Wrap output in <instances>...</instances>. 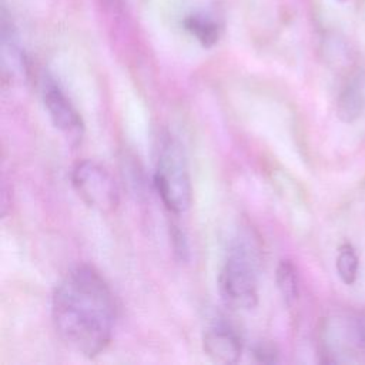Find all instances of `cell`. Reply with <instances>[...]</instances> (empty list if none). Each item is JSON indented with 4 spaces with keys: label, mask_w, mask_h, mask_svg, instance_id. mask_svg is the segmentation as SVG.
<instances>
[{
    "label": "cell",
    "mask_w": 365,
    "mask_h": 365,
    "mask_svg": "<svg viewBox=\"0 0 365 365\" xmlns=\"http://www.w3.org/2000/svg\"><path fill=\"white\" fill-rule=\"evenodd\" d=\"M171 238H173V247H174L175 254L180 255L181 259H184L185 255L188 254V244L184 237V232L181 230H178V227H173Z\"/></svg>",
    "instance_id": "4fadbf2b"
},
{
    "label": "cell",
    "mask_w": 365,
    "mask_h": 365,
    "mask_svg": "<svg viewBox=\"0 0 365 365\" xmlns=\"http://www.w3.org/2000/svg\"><path fill=\"white\" fill-rule=\"evenodd\" d=\"M241 335L227 322L214 321L202 334L204 354L217 364H235L242 355Z\"/></svg>",
    "instance_id": "52a82bcc"
},
{
    "label": "cell",
    "mask_w": 365,
    "mask_h": 365,
    "mask_svg": "<svg viewBox=\"0 0 365 365\" xmlns=\"http://www.w3.org/2000/svg\"><path fill=\"white\" fill-rule=\"evenodd\" d=\"M51 321L68 349L86 358L101 354L115 325L114 297L101 274L90 265L70 269L53 291Z\"/></svg>",
    "instance_id": "6da1fadb"
},
{
    "label": "cell",
    "mask_w": 365,
    "mask_h": 365,
    "mask_svg": "<svg viewBox=\"0 0 365 365\" xmlns=\"http://www.w3.org/2000/svg\"><path fill=\"white\" fill-rule=\"evenodd\" d=\"M364 91L358 83H351L338 98V115L345 123L354 121L364 108Z\"/></svg>",
    "instance_id": "30bf717a"
},
{
    "label": "cell",
    "mask_w": 365,
    "mask_h": 365,
    "mask_svg": "<svg viewBox=\"0 0 365 365\" xmlns=\"http://www.w3.org/2000/svg\"><path fill=\"white\" fill-rule=\"evenodd\" d=\"M338 1H345V0H338Z\"/></svg>",
    "instance_id": "5bb4252c"
},
{
    "label": "cell",
    "mask_w": 365,
    "mask_h": 365,
    "mask_svg": "<svg viewBox=\"0 0 365 365\" xmlns=\"http://www.w3.org/2000/svg\"><path fill=\"white\" fill-rule=\"evenodd\" d=\"M322 355L327 362L349 361L355 349L365 348V322L361 318H331L322 329Z\"/></svg>",
    "instance_id": "5b68a950"
},
{
    "label": "cell",
    "mask_w": 365,
    "mask_h": 365,
    "mask_svg": "<svg viewBox=\"0 0 365 365\" xmlns=\"http://www.w3.org/2000/svg\"><path fill=\"white\" fill-rule=\"evenodd\" d=\"M336 272L344 284L351 285L356 279L358 274V257L354 247L348 242L342 244L336 255Z\"/></svg>",
    "instance_id": "8fae6325"
},
{
    "label": "cell",
    "mask_w": 365,
    "mask_h": 365,
    "mask_svg": "<svg viewBox=\"0 0 365 365\" xmlns=\"http://www.w3.org/2000/svg\"><path fill=\"white\" fill-rule=\"evenodd\" d=\"M153 184L164 207L173 214L188 210L192 198L187 157L180 141L171 134L160 140Z\"/></svg>",
    "instance_id": "7a4b0ae2"
},
{
    "label": "cell",
    "mask_w": 365,
    "mask_h": 365,
    "mask_svg": "<svg viewBox=\"0 0 365 365\" xmlns=\"http://www.w3.org/2000/svg\"><path fill=\"white\" fill-rule=\"evenodd\" d=\"M252 355L258 362H262V364L278 362V351L275 345L269 342H258L252 349Z\"/></svg>",
    "instance_id": "7c38bea8"
},
{
    "label": "cell",
    "mask_w": 365,
    "mask_h": 365,
    "mask_svg": "<svg viewBox=\"0 0 365 365\" xmlns=\"http://www.w3.org/2000/svg\"><path fill=\"white\" fill-rule=\"evenodd\" d=\"M218 292L232 309H252L258 304L257 261L248 244L235 242L220 269Z\"/></svg>",
    "instance_id": "3957f363"
},
{
    "label": "cell",
    "mask_w": 365,
    "mask_h": 365,
    "mask_svg": "<svg viewBox=\"0 0 365 365\" xmlns=\"http://www.w3.org/2000/svg\"><path fill=\"white\" fill-rule=\"evenodd\" d=\"M277 287L287 305H292L299 295V279L298 271L292 261L282 259L279 261L275 272Z\"/></svg>",
    "instance_id": "9c48e42d"
},
{
    "label": "cell",
    "mask_w": 365,
    "mask_h": 365,
    "mask_svg": "<svg viewBox=\"0 0 365 365\" xmlns=\"http://www.w3.org/2000/svg\"><path fill=\"white\" fill-rule=\"evenodd\" d=\"M182 26L202 47H212L221 37V21L207 10H194L182 20Z\"/></svg>",
    "instance_id": "ba28073f"
},
{
    "label": "cell",
    "mask_w": 365,
    "mask_h": 365,
    "mask_svg": "<svg viewBox=\"0 0 365 365\" xmlns=\"http://www.w3.org/2000/svg\"><path fill=\"white\" fill-rule=\"evenodd\" d=\"M70 178L77 195L88 207L103 214H110L118 207V184L103 164L94 160H81L74 164Z\"/></svg>",
    "instance_id": "277c9868"
},
{
    "label": "cell",
    "mask_w": 365,
    "mask_h": 365,
    "mask_svg": "<svg viewBox=\"0 0 365 365\" xmlns=\"http://www.w3.org/2000/svg\"><path fill=\"white\" fill-rule=\"evenodd\" d=\"M41 96L53 125L68 140L78 141L84 133V123L63 87L53 77L46 76L41 86Z\"/></svg>",
    "instance_id": "8992f818"
}]
</instances>
